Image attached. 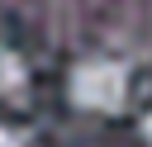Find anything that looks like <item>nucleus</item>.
I'll return each mask as SVG.
<instances>
[{
    "mask_svg": "<svg viewBox=\"0 0 152 147\" xmlns=\"http://www.w3.org/2000/svg\"><path fill=\"white\" fill-rule=\"evenodd\" d=\"M0 147H33V142H28L24 133H14V128H5V123H0Z\"/></svg>",
    "mask_w": 152,
    "mask_h": 147,
    "instance_id": "nucleus-3",
    "label": "nucleus"
},
{
    "mask_svg": "<svg viewBox=\"0 0 152 147\" xmlns=\"http://www.w3.org/2000/svg\"><path fill=\"white\" fill-rule=\"evenodd\" d=\"M138 133H142V142H147V147H152V109H147V114H142V123H138Z\"/></svg>",
    "mask_w": 152,
    "mask_h": 147,
    "instance_id": "nucleus-4",
    "label": "nucleus"
},
{
    "mask_svg": "<svg viewBox=\"0 0 152 147\" xmlns=\"http://www.w3.org/2000/svg\"><path fill=\"white\" fill-rule=\"evenodd\" d=\"M66 95L86 114H114L128 100V66L114 57H86L66 76Z\"/></svg>",
    "mask_w": 152,
    "mask_h": 147,
    "instance_id": "nucleus-1",
    "label": "nucleus"
},
{
    "mask_svg": "<svg viewBox=\"0 0 152 147\" xmlns=\"http://www.w3.org/2000/svg\"><path fill=\"white\" fill-rule=\"evenodd\" d=\"M24 85H28V66H24V57L10 52V47H0V100L24 95Z\"/></svg>",
    "mask_w": 152,
    "mask_h": 147,
    "instance_id": "nucleus-2",
    "label": "nucleus"
}]
</instances>
